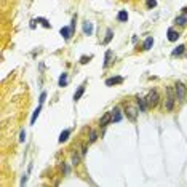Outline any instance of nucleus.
Instances as JSON below:
<instances>
[{
	"instance_id": "f257e3e1",
	"label": "nucleus",
	"mask_w": 187,
	"mask_h": 187,
	"mask_svg": "<svg viewBox=\"0 0 187 187\" xmlns=\"http://www.w3.org/2000/svg\"><path fill=\"white\" fill-rule=\"evenodd\" d=\"M174 91H176V99H179L181 102L187 101V86L184 85V83L177 82L174 85Z\"/></svg>"
},
{
	"instance_id": "f03ea898",
	"label": "nucleus",
	"mask_w": 187,
	"mask_h": 187,
	"mask_svg": "<svg viewBox=\"0 0 187 187\" xmlns=\"http://www.w3.org/2000/svg\"><path fill=\"white\" fill-rule=\"evenodd\" d=\"M146 101H147V106L149 107H155L157 102H158V93L157 91H150L146 96Z\"/></svg>"
},
{
	"instance_id": "7ed1b4c3",
	"label": "nucleus",
	"mask_w": 187,
	"mask_h": 187,
	"mask_svg": "<svg viewBox=\"0 0 187 187\" xmlns=\"http://www.w3.org/2000/svg\"><path fill=\"white\" fill-rule=\"evenodd\" d=\"M166 93H168V98H166L165 107H166V110H173V107H174V99H176L174 95H173V88H168Z\"/></svg>"
},
{
	"instance_id": "20e7f679",
	"label": "nucleus",
	"mask_w": 187,
	"mask_h": 187,
	"mask_svg": "<svg viewBox=\"0 0 187 187\" xmlns=\"http://www.w3.org/2000/svg\"><path fill=\"white\" fill-rule=\"evenodd\" d=\"M72 31H74L72 27H63V29L59 31V34L63 35L64 40H69V39H71V35H72Z\"/></svg>"
},
{
	"instance_id": "39448f33",
	"label": "nucleus",
	"mask_w": 187,
	"mask_h": 187,
	"mask_svg": "<svg viewBox=\"0 0 187 187\" xmlns=\"http://www.w3.org/2000/svg\"><path fill=\"white\" fill-rule=\"evenodd\" d=\"M123 82V77H112V78H107L106 80V85L107 86H112V85H118V83Z\"/></svg>"
},
{
	"instance_id": "423d86ee",
	"label": "nucleus",
	"mask_w": 187,
	"mask_h": 187,
	"mask_svg": "<svg viewBox=\"0 0 187 187\" xmlns=\"http://www.w3.org/2000/svg\"><path fill=\"white\" fill-rule=\"evenodd\" d=\"M109 121H112V114H110V112H106V114L101 117L99 125H101V127H106V125L109 123Z\"/></svg>"
},
{
	"instance_id": "0eeeda50",
	"label": "nucleus",
	"mask_w": 187,
	"mask_h": 187,
	"mask_svg": "<svg viewBox=\"0 0 187 187\" xmlns=\"http://www.w3.org/2000/svg\"><path fill=\"white\" fill-rule=\"evenodd\" d=\"M138 106H139V110H141V112H146L149 109L146 98H138Z\"/></svg>"
},
{
	"instance_id": "6e6552de",
	"label": "nucleus",
	"mask_w": 187,
	"mask_h": 187,
	"mask_svg": "<svg viewBox=\"0 0 187 187\" xmlns=\"http://www.w3.org/2000/svg\"><path fill=\"white\" fill-rule=\"evenodd\" d=\"M83 32H85L86 35H91L93 34V22H90V21L83 22Z\"/></svg>"
},
{
	"instance_id": "1a4fd4ad",
	"label": "nucleus",
	"mask_w": 187,
	"mask_h": 187,
	"mask_svg": "<svg viewBox=\"0 0 187 187\" xmlns=\"http://www.w3.org/2000/svg\"><path fill=\"white\" fill-rule=\"evenodd\" d=\"M121 120V112L118 107H115L114 110H112V121H120Z\"/></svg>"
},
{
	"instance_id": "9d476101",
	"label": "nucleus",
	"mask_w": 187,
	"mask_h": 187,
	"mask_svg": "<svg viewBox=\"0 0 187 187\" xmlns=\"http://www.w3.org/2000/svg\"><path fill=\"white\" fill-rule=\"evenodd\" d=\"M83 93H85V85H80V86H78V90L75 91V95H74V101H78V99H80Z\"/></svg>"
},
{
	"instance_id": "9b49d317",
	"label": "nucleus",
	"mask_w": 187,
	"mask_h": 187,
	"mask_svg": "<svg viewBox=\"0 0 187 187\" xmlns=\"http://www.w3.org/2000/svg\"><path fill=\"white\" fill-rule=\"evenodd\" d=\"M176 24H179V26H186L187 24V13H184V15H181V16L176 18Z\"/></svg>"
},
{
	"instance_id": "f8f14e48",
	"label": "nucleus",
	"mask_w": 187,
	"mask_h": 187,
	"mask_svg": "<svg viewBox=\"0 0 187 187\" xmlns=\"http://www.w3.org/2000/svg\"><path fill=\"white\" fill-rule=\"evenodd\" d=\"M127 115L130 117V120H136V109H133L131 106L127 107Z\"/></svg>"
},
{
	"instance_id": "ddd939ff",
	"label": "nucleus",
	"mask_w": 187,
	"mask_h": 187,
	"mask_svg": "<svg viewBox=\"0 0 187 187\" xmlns=\"http://www.w3.org/2000/svg\"><path fill=\"white\" fill-rule=\"evenodd\" d=\"M69 136H71V130H64V131L59 134V139H58V141H59V142H64V141H67Z\"/></svg>"
},
{
	"instance_id": "4468645a",
	"label": "nucleus",
	"mask_w": 187,
	"mask_h": 187,
	"mask_svg": "<svg viewBox=\"0 0 187 187\" xmlns=\"http://www.w3.org/2000/svg\"><path fill=\"white\" fill-rule=\"evenodd\" d=\"M177 37H179V34H177L176 31H173V29L168 31V40H170V42H176Z\"/></svg>"
},
{
	"instance_id": "2eb2a0df",
	"label": "nucleus",
	"mask_w": 187,
	"mask_h": 187,
	"mask_svg": "<svg viewBox=\"0 0 187 187\" xmlns=\"http://www.w3.org/2000/svg\"><path fill=\"white\" fill-rule=\"evenodd\" d=\"M112 51L110 50H107L106 51V58H104V67H109V64L112 63Z\"/></svg>"
},
{
	"instance_id": "dca6fc26",
	"label": "nucleus",
	"mask_w": 187,
	"mask_h": 187,
	"mask_svg": "<svg viewBox=\"0 0 187 187\" xmlns=\"http://www.w3.org/2000/svg\"><path fill=\"white\" fill-rule=\"evenodd\" d=\"M40 110H42V104H40L39 107H37V109L34 110V114H32V118H31V123H32V125H34V123H35L37 117H39V115H40Z\"/></svg>"
},
{
	"instance_id": "f3484780",
	"label": "nucleus",
	"mask_w": 187,
	"mask_h": 187,
	"mask_svg": "<svg viewBox=\"0 0 187 187\" xmlns=\"http://www.w3.org/2000/svg\"><path fill=\"white\" fill-rule=\"evenodd\" d=\"M152 45H153V39L152 37H147L146 42H144V50H150Z\"/></svg>"
},
{
	"instance_id": "a211bd4d",
	"label": "nucleus",
	"mask_w": 187,
	"mask_h": 187,
	"mask_svg": "<svg viewBox=\"0 0 187 187\" xmlns=\"http://www.w3.org/2000/svg\"><path fill=\"white\" fill-rule=\"evenodd\" d=\"M184 50H186V46L184 45H179L176 50H173V56H181L182 53H184Z\"/></svg>"
},
{
	"instance_id": "6ab92c4d",
	"label": "nucleus",
	"mask_w": 187,
	"mask_h": 187,
	"mask_svg": "<svg viewBox=\"0 0 187 187\" xmlns=\"http://www.w3.org/2000/svg\"><path fill=\"white\" fill-rule=\"evenodd\" d=\"M117 18H118V21L127 22V21H128V13H127V11H120L118 15H117Z\"/></svg>"
},
{
	"instance_id": "aec40b11",
	"label": "nucleus",
	"mask_w": 187,
	"mask_h": 187,
	"mask_svg": "<svg viewBox=\"0 0 187 187\" xmlns=\"http://www.w3.org/2000/svg\"><path fill=\"white\" fill-rule=\"evenodd\" d=\"M67 85V74H63L59 77V86H66Z\"/></svg>"
},
{
	"instance_id": "412c9836",
	"label": "nucleus",
	"mask_w": 187,
	"mask_h": 187,
	"mask_svg": "<svg viewBox=\"0 0 187 187\" xmlns=\"http://www.w3.org/2000/svg\"><path fill=\"white\" fill-rule=\"evenodd\" d=\"M37 22H40V24L42 26H43V27H46V29H50V22L48 21H46L45 19V18H37V19H35Z\"/></svg>"
},
{
	"instance_id": "4be33fe9",
	"label": "nucleus",
	"mask_w": 187,
	"mask_h": 187,
	"mask_svg": "<svg viewBox=\"0 0 187 187\" xmlns=\"http://www.w3.org/2000/svg\"><path fill=\"white\" fill-rule=\"evenodd\" d=\"M112 35H114V32H112L110 29H107V34H106V39H104V43H109V42L112 40Z\"/></svg>"
},
{
	"instance_id": "5701e85b",
	"label": "nucleus",
	"mask_w": 187,
	"mask_h": 187,
	"mask_svg": "<svg viewBox=\"0 0 187 187\" xmlns=\"http://www.w3.org/2000/svg\"><path fill=\"white\" fill-rule=\"evenodd\" d=\"M147 7L149 8H155L157 7V0H147Z\"/></svg>"
},
{
	"instance_id": "b1692460",
	"label": "nucleus",
	"mask_w": 187,
	"mask_h": 187,
	"mask_svg": "<svg viewBox=\"0 0 187 187\" xmlns=\"http://www.w3.org/2000/svg\"><path fill=\"white\" fill-rule=\"evenodd\" d=\"M98 139V133L96 131H91V134H90V142H95Z\"/></svg>"
},
{
	"instance_id": "393cba45",
	"label": "nucleus",
	"mask_w": 187,
	"mask_h": 187,
	"mask_svg": "<svg viewBox=\"0 0 187 187\" xmlns=\"http://www.w3.org/2000/svg\"><path fill=\"white\" fill-rule=\"evenodd\" d=\"M90 59H91V56H82L80 63H82V64H86V63H90Z\"/></svg>"
},
{
	"instance_id": "a878e982",
	"label": "nucleus",
	"mask_w": 187,
	"mask_h": 187,
	"mask_svg": "<svg viewBox=\"0 0 187 187\" xmlns=\"http://www.w3.org/2000/svg\"><path fill=\"white\" fill-rule=\"evenodd\" d=\"M45 99H46V93L43 91V93L40 95V99H39V101H40V104H43V102H45Z\"/></svg>"
},
{
	"instance_id": "bb28decb",
	"label": "nucleus",
	"mask_w": 187,
	"mask_h": 187,
	"mask_svg": "<svg viewBox=\"0 0 187 187\" xmlns=\"http://www.w3.org/2000/svg\"><path fill=\"white\" fill-rule=\"evenodd\" d=\"M24 139H26V131H21V134H19V141L24 142Z\"/></svg>"
}]
</instances>
